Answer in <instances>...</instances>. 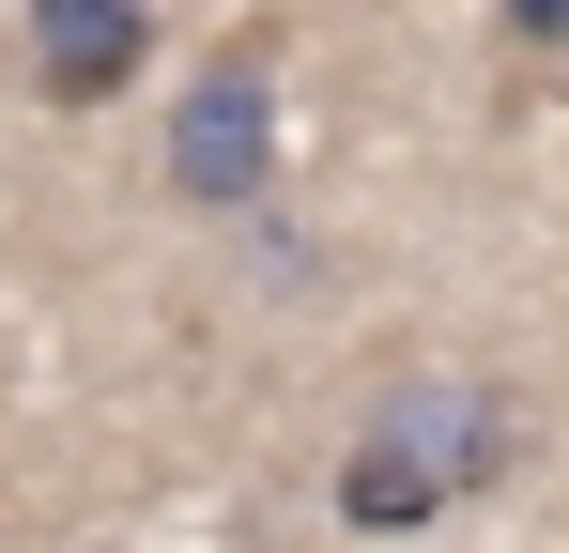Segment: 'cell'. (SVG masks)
Instances as JSON below:
<instances>
[{"label":"cell","instance_id":"cell-4","mask_svg":"<svg viewBox=\"0 0 569 553\" xmlns=\"http://www.w3.org/2000/svg\"><path fill=\"white\" fill-rule=\"evenodd\" d=\"M323 507H339L355 539H431V523H447V507H431V492H416L385 446H339V492H323Z\"/></svg>","mask_w":569,"mask_h":553},{"label":"cell","instance_id":"cell-2","mask_svg":"<svg viewBox=\"0 0 569 553\" xmlns=\"http://www.w3.org/2000/svg\"><path fill=\"white\" fill-rule=\"evenodd\" d=\"M355 446H385L431 507H477V492L523 461V415H508V384H492V369H400V384L370 400V431H355Z\"/></svg>","mask_w":569,"mask_h":553},{"label":"cell","instance_id":"cell-5","mask_svg":"<svg viewBox=\"0 0 569 553\" xmlns=\"http://www.w3.org/2000/svg\"><path fill=\"white\" fill-rule=\"evenodd\" d=\"M492 31H508V47L539 62V47H569V0H492Z\"/></svg>","mask_w":569,"mask_h":553},{"label":"cell","instance_id":"cell-3","mask_svg":"<svg viewBox=\"0 0 569 553\" xmlns=\"http://www.w3.org/2000/svg\"><path fill=\"white\" fill-rule=\"evenodd\" d=\"M16 47H31V92L47 108H123L139 62H154V0H31Z\"/></svg>","mask_w":569,"mask_h":553},{"label":"cell","instance_id":"cell-1","mask_svg":"<svg viewBox=\"0 0 569 553\" xmlns=\"http://www.w3.org/2000/svg\"><path fill=\"white\" fill-rule=\"evenodd\" d=\"M154 184H170L186 215H247V200L278 184V47H262V31H231V47H216V62L186 78Z\"/></svg>","mask_w":569,"mask_h":553}]
</instances>
